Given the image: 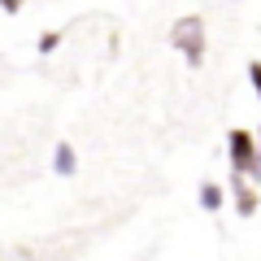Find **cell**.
I'll return each instance as SVG.
<instances>
[{"label":"cell","instance_id":"6da1fadb","mask_svg":"<svg viewBox=\"0 0 261 261\" xmlns=\"http://www.w3.org/2000/svg\"><path fill=\"white\" fill-rule=\"evenodd\" d=\"M170 48H174L178 57H183L192 70H200L205 65V53H209V35H205V18L200 13H187V18H178L174 27H170Z\"/></svg>","mask_w":261,"mask_h":261},{"label":"cell","instance_id":"8992f818","mask_svg":"<svg viewBox=\"0 0 261 261\" xmlns=\"http://www.w3.org/2000/svg\"><path fill=\"white\" fill-rule=\"evenodd\" d=\"M61 39H65V31H61V27H53V31H44V35L35 39V53H39V57H53L57 48H61Z\"/></svg>","mask_w":261,"mask_h":261},{"label":"cell","instance_id":"3957f363","mask_svg":"<svg viewBox=\"0 0 261 261\" xmlns=\"http://www.w3.org/2000/svg\"><path fill=\"white\" fill-rule=\"evenodd\" d=\"M231 200H235V214H240V218H252L257 205H261L257 187H252L248 178H240V174H231Z\"/></svg>","mask_w":261,"mask_h":261},{"label":"cell","instance_id":"5b68a950","mask_svg":"<svg viewBox=\"0 0 261 261\" xmlns=\"http://www.w3.org/2000/svg\"><path fill=\"white\" fill-rule=\"evenodd\" d=\"M196 200H200V209H209V214H214V209H222V200H226V187L209 178V183H200V192H196Z\"/></svg>","mask_w":261,"mask_h":261},{"label":"cell","instance_id":"52a82bcc","mask_svg":"<svg viewBox=\"0 0 261 261\" xmlns=\"http://www.w3.org/2000/svg\"><path fill=\"white\" fill-rule=\"evenodd\" d=\"M248 83H252V92L261 100V61H248Z\"/></svg>","mask_w":261,"mask_h":261},{"label":"cell","instance_id":"277c9868","mask_svg":"<svg viewBox=\"0 0 261 261\" xmlns=\"http://www.w3.org/2000/svg\"><path fill=\"white\" fill-rule=\"evenodd\" d=\"M74 170H79V152L61 140V144L53 148V174H61V178H65V174H74Z\"/></svg>","mask_w":261,"mask_h":261},{"label":"cell","instance_id":"7a4b0ae2","mask_svg":"<svg viewBox=\"0 0 261 261\" xmlns=\"http://www.w3.org/2000/svg\"><path fill=\"white\" fill-rule=\"evenodd\" d=\"M226 157H231V170L248 183H261V161H257V135L244 126L226 130Z\"/></svg>","mask_w":261,"mask_h":261},{"label":"cell","instance_id":"9c48e42d","mask_svg":"<svg viewBox=\"0 0 261 261\" xmlns=\"http://www.w3.org/2000/svg\"><path fill=\"white\" fill-rule=\"evenodd\" d=\"M257 161H261V130H257Z\"/></svg>","mask_w":261,"mask_h":261},{"label":"cell","instance_id":"ba28073f","mask_svg":"<svg viewBox=\"0 0 261 261\" xmlns=\"http://www.w3.org/2000/svg\"><path fill=\"white\" fill-rule=\"evenodd\" d=\"M27 9V0H0V13H22Z\"/></svg>","mask_w":261,"mask_h":261}]
</instances>
